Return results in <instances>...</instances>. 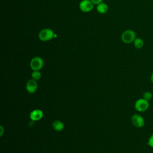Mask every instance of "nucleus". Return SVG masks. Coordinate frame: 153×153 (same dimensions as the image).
<instances>
[{"label": "nucleus", "instance_id": "f257e3e1", "mask_svg": "<svg viewBox=\"0 0 153 153\" xmlns=\"http://www.w3.org/2000/svg\"><path fill=\"white\" fill-rule=\"evenodd\" d=\"M136 38V33L132 30H126L121 35V39L126 44H130Z\"/></svg>", "mask_w": 153, "mask_h": 153}, {"label": "nucleus", "instance_id": "f03ea898", "mask_svg": "<svg viewBox=\"0 0 153 153\" xmlns=\"http://www.w3.org/2000/svg\"><path fill=\"white\" fill-rule=\"evenodd\" d=\"M149 106V101L143 98L137 100L134 103V108L138 112H145L148 109Z\"/></svg>", "mask_w": 153, "mask_h": 153}, {"label": "nucleus", "instance_id": "7ed1b4c3", "mask_svg": "<svg viewBox=\"0 0 153 153\" xmlns=\"http://www.w3.org/2000/svg\"><path fill=\"white\" fill-rule=\"evenodd\" d=\"M54 36V32L50 29H44L40 31L38 37L42 41H47L51 40Z\"/></svg>", "mask_w": 153, "mask_h": 153}, {"label": "nucleus", "instance_id": "20e7f679", "mask_svg": "<svg viewBox=\"0 0 153 153\" xmlns=\"http://www.w3.org/2000/svg\"><path fill=\"white\" fill-rule=\"evenodd\" d=\"M44 66V60L40 57H33L30 62V66L33 71H39Z\"/></svg>", "mask_w": 153, "mask_h": 153}, {"label": "nucleus", "instance_id": "39448f33", "mask_svg": "<svg viewBox=\"0 0 153 153\" xmlns=\"http://www.w3.org/2000/svg\"><path fill=\"white\" fill-rule=\"evenodd\" d=\"M133 125L137 128L143 127L145 125V120L139 114H134L131 118Z\"/></svg>", "mask_w": 153, "mask_h": 153}, {"label": "nucleus", "instance_id": "423d86ee", "mask_svg": "<svg viewBox=\"0 0 153 153\" xmlns=\"http://www.w3.org/2000/svg\"><path fill=\"white\" fill-rule=\"evenodd\" d=\"M93 4L90 0H82L79 4V8L83 12H89L93 8Z\"/></svg>", "mask_w": 153, "mask_h": 153}, {"label": "nucleus", "instance_id": "0eeeda50", "mask_svg": "<svg viewBox=\"0 0 153 153\" xmlns=\"http://www.w3.org/2000/svg\"><path fill=\"white\" fill-rule=\"evenodd\" d=\"M38 88V84L36 80L30 79L27 81L26 84V89L29 93H34Z\"/></svg>", "mask_w": 153, "mask_h": 153}, {"label": "nucleus", "instance_id": "6e6552de", "mask_svg": "<svg viewBox=\"0 0 153 153\" xmlns=\"http://www.w3.org/2000/svg\"><path fill=\"white\" fill-rule=\"evenodd\" d=\"M44 115L43 111L41 109H34L30 112L29 114L30 118L33 121L40 120Z\"/></svg>", "mask_w": 153, "mask_h": 153}, {"label": "nucleus", "instance_id": "1a4fd4ad", "mask_svg": "<svg viewBox=\"0 0 153 153\" xmlns=\"http://www.w3.org/2000/svg\"><path fill=\"white\" fill-rule=\"evenodd\" d=\"M53 128L55 131H60L63 130L64 128V124L60 120H55L52 124Z\"/></svg>", "mask_w": 153, "mask_h": 153}, {"label": "nucleus", "instance_id": "9d476101", "mask_svg": "<svg viewBox=\"0 0 153 153\" xmlns=\"http://www.w3.org/2000/svg\"><path fill=\"white\" fill-rule=\"evenodd\" d=\"M97 10L100 14H105L108 11V7L105 3L100 2V4H97Z\"/></svg>", "mask_w": 153, "mask_h": 153}, {"label": "nucleus", "instance_id": "9b49d317", "mask_svg": "<svg viewBox=\"0 0 153 153\" xmlns=\"http://www.w3.org/2000/svg\"><path fill=\"white\" fill-rule=\"evenodd\" d=\"M144 42L143 40L140 38H136L134 41V46L137 49L142 48L143 47Z\"/></svg>", "mask_w": 153, "mask_h": 153}, {"label": "nucleus", "instance_id": "f8f14e48", "mask_svg": "<svg viewBox=\"0 0 153 153\" xmlns=\"http://www.w3.org/2000/svg\"><path fill=\"white\" fill-rule=\"evenodd\" d=\"M31 76H32V79L38 81L41 78V74L39 71H33Z\"/></svg>", "mask_w": 153, "mask_h": 153}, {"label": "nucleus", "instance_id": "ddd939ff", "mask_svg": "<svg viewBox=\"0 0 153 153\" xmlns=\"http://www.w3.org/2000/svg\"><path fill=\"white\" fill-rule=\"evenodd\" d=\"M152 97V94L151 93V92L149 91H146L145 92H144L143 94V98L147 100H150Z\"/></svg>", "mask_w": 153, "mask_h": 153}, {"label": "nucleus", "instance_id": "4468645a", "mask_svg": "<svg viewBox=\"0 0 153 153\" xmlns=\"http://www.w3.org/2000/svg\"><path fill=\"white\" fill-rule=\"evenodd\" d=\"M147 145L149 146L151 148H153V134L150 136V137L148 139Z\"/></svg>", "mask_w": 153, "mask_h": 153}, {"label": "nucleus", "instance_id": "2eb2a0df", "mask_svg": "<svg viewBox=\"0 0 153 153\" xmlns=\"http://www.w3.org/2000/svg\"><path fill=\"white\" fill-rule=\"evenodd\" d=\"M93 4H99L102 2L103 0H90Z\"/></svg>", "mask_w": 153, "mask_h": 153}, {"label": "nucleus", "instance_id": "dca6fc26", "mask_svg": "<svg viewBox=\"0 0 153 153\" xmlns=\"http://www.w3.org/2000/svg\"><path fill=\"white\" fill-rule=\"evenodd\" d=\"M4 133V128L2 126H0V136L1 137Z\"/></svg>", "mask_w": 153, "mask_h": 153}, {"label": "nucleus", "instance_id": "f3484780", "mask_svg": "<svg viewBox=\"0 0 153 153\" xmlns=\"http://www.w3.org/2000/svg\"><path fill=\"white\" fill-rule=\"evenodd\" d=\"M151 82L153 83V72L152 73V74H151Z\"/></svg>", "mask_w": 153, "mask_h": 153}]
</instances>
